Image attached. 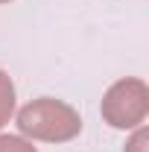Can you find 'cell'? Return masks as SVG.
Listing matches in <instances>:
<instances>
[{
	"label": "cell",
	"instance_id": "6da1fadb",
	"mask_svg": "<svg viewBox=\"0 0 149 152\" xmlns=\"http://www.w3.org/2000/svg\"><path fill=\"white\" fill-rule=\"evenodd\" d=\"M18 126H20V132L41 137V140H67L82 129V120L64 102L38 99V102H29L18 114Z\"/></svg>",
	"mask_w": 149,
	"mask_h": 152
},
{
	"label": "cell",
	"instance_id": "7a4b0ae2",
	"mask_svg": "<svg viewBox=\"0 0 149 152\" xmlns=\"http://www.w3.org/2000/svg\"><path fill=\"white\" fill-rule=\"evenodd\" d=\"M12 105H15V88H12L9 76L0 70V126L9 120V114H12Z\"/></svg>",
	"mask_w": 149,
	"mask_h": 152
},
{
	"label": "cell",
	"instance_id": "3957f363",
	"mask_svg": "<svg viewBox=\"0 0 149 152\" xmlns=\"http://www.w3.org/2000/svg\"><path fill=\"white\" fill-rule=\"evenodd\" d=\"M0 152H35V149L26 146L18 137H0Z\"/></svg>",
	"mask_w": 149,
	"mask_h": 152
},
{
	"label": "cell",
	"instance_id": "277c9868",
	"mask_svg": "<svg viewBox=\"0 0 149 152\" xmlns=\"http://www.w3.org/2000/svg\"><path fill=\"white\" fill-rule=\"evenodd\" d=\"M0 3H6V0H0Z\"/></svg>",
	"mask_w": 149,
	"mask_h": 152
}]
</instances>
